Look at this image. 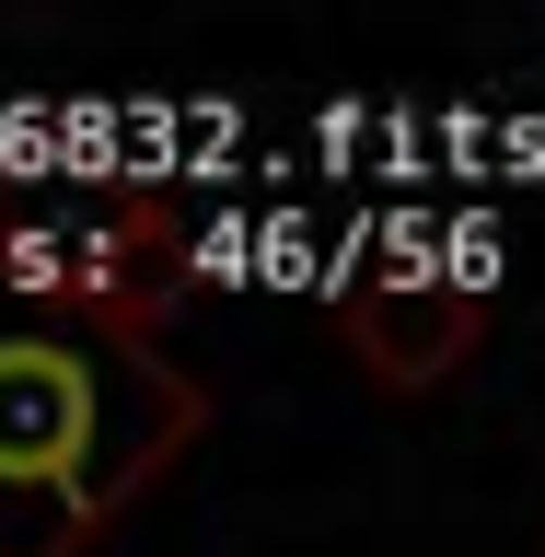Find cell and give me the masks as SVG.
<instances>
[{"instance_id": "obj_1", "label": "cell", "mask_w": 545, "mask_h": 557, "mask_svg": "<svg viewBox=\"0 0 545 557\" xmlns=\"http://www.w3.org/2000/svg\"><path fill=\"white\" fill-rule=\"evenodd\" d=\"M209 430L198 372L128 313L0 278V557H94Z\"/></svg>"}, {"instance_id": "obj_2", "label": "cell", "mask_w": 545, "mask_h": 557, "mask_svg": "<svg viewBox=\"0 0 545 557\" xmlns=\"http://www.w3.org/2000/svg\"><path fill=\"white\" fill-rule=\"evenodd\" d=\"M337 337L383 395H430L487 337V268H372L337 302Z\"/></svg>"}]
</instances>
